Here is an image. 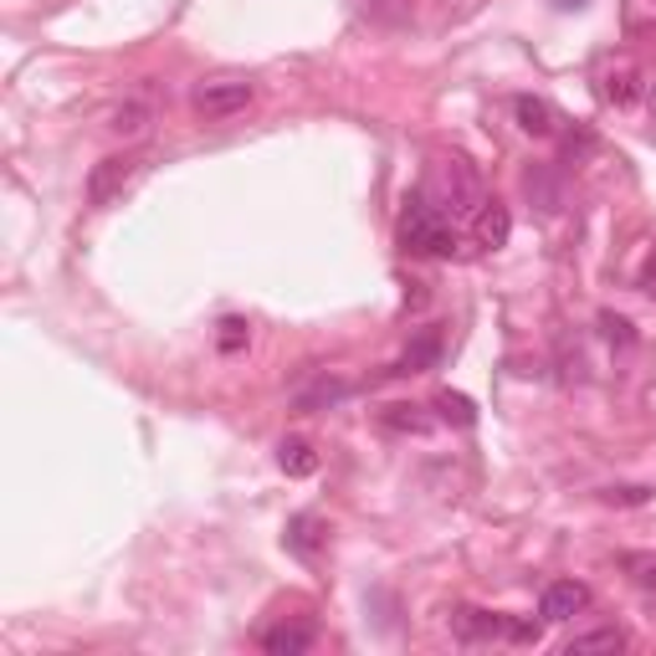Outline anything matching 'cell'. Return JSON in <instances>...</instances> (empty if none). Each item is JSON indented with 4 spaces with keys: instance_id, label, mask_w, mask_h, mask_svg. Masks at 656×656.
<instances>
[{
    "instance_id": "obj_1",
    "label": "cell",
    "mask_w": 656,
    "mask_h": 656,
    "mask_svg": "<svg viewBox=\"0 0 656 656\" xmlns=\"http://www.w3.org/2000/svg\"><path fill=\"white\" fill-rule=\"evenodd\" d=\"M400 247L421 251V257H452L456 251V220L426 190H416L400 211Z\"/></svg>"
},
{
    "instance_id": "obj_2",
    "label": "cell",
    "mask_w": 656,
    "mask_h": 656,
    "mask_svg": "<svg viewBox=\"0 0 656 656\" xmlns=\"http://www.w3.org/2000/svg\"><path fill=\"white\" fill-rule=\"evenodd\" d=\"M426 195L452 220L462 216V211H477V205H483V185H477V170H472L467 159H441L437 185H426Z\"/></svg>"
},
{
    "instance_id": "obj_3",
    "label": "cell",
    "mask_w": 656,
    "mask_h": 656,
    "mask_svg": "<svg viewBox=\"0 0 656 656\" xmlns=\"http://www.w3.org/2000/svg\"><path fill=\"white\" fill-rule=\"evenodd\" d=\"M144 174V155H109L98 159L93 174H88V201L93 205H113L118 195H124L134 180Z\"/></svg>"
},
{
    "instance_id": "obj_4",
    "label": "cell",
    "mask_w": 656,
    "mask_h": 656,
    "mask_svg": "<svg viewBox=\"0 0 656 656\" xmlns=\"http://www.w3.org/2000/svg\"><path fill=\"white\" fill-rule=\"evenodd\" d=\"M195 113L201 118H231V113H241L251 103V82H205V88H195Z\"/></svg>"
},
{
    "instance_id": "obj_5",
    "label": "cell",
    "mask_w": 656,
    "mask_h": 656,
    "mask_svg": "<svg viewBox=\"0 0 656 656\" xmlns=\"http://www.w3.org/2000/svg\"><path fill=\"white\" fill-rule=\"evenodd\" d=\"M590 610V590L579 579H554L544 590V621H575Z\"/></svg>"
},
{
    "instance_id": "obj_6",
    "label": "cell",
    "mask_w": 656,
    "mask_h": 656,
    "mask_svg": "<svg viewBox=\"0 0 656 656\" xmlns=\"http://www.w3.org/2000/svg\"><path fill=\"white\" fill-rule=\"evenodd\" d=\"M472 236H477V247H487V251L508 247V236H513V216H508V205H502V201H483V205H477V216H472Z\"/></svg>"
},
{
    "instance_id": "obj_7",
    "label": "cell",
    "mask_w": 656,
    "mask_h": 656,
    "mask_svg": "<svg viewBox=\"0 0 656 656\" xmlns=\"http://www.w3.org/2000/svg\"><path fill=\"white\" fill-rule=\"evenodd\" d=\"M600 98L615 103V109H631L641 98V72L631 63H610L606 72H600Z\"/></svg>"
},
{
    "instance_id": "obj_8",
    "label": "cell",
    "mask_w": 656,
    "mask_h": 656,
    "mask_svg": "<svg viewBox=\"0 0 656 656\" xmlns=\"http://www.w3.org/2000/svg\"><path fill=\"white\" fill-rule=\"evenodd\" d=\"M313 646V625H303V621H282V625H272L262 636V652L267 656H303Z\"/></svg>"
},
{
    "instance_id": "obj_9",
    "label": "cell",
    "mask_w": 656,
    "mask_h": 656,
    "mask_svg": "<svg viewBox=\"0 0 656 656\" xmlns=\"http://www.w3.org/2000/svg\"><path fill=\"white\" fill-rule=\"evenodd\" d=\"M456 636L462 641H493V636H508V615H487V610H456L452 615Z\"/></svg>"
},
{
    "instance_id": "obj_10",
    "label": "cell",
    "mask_w": 656,
    "mask_h": 656,
    "mask_svg": "<svg viewBox=\"0 0 656 656\" xmlns=\"http://www.w3.org/2000/svg\"><path fill=\"white\" fill-rule=\"evenodd\" d=\"M513 118H518L523 134H533V139H548V134H554V109H548L544 98H533V93L513 98Z\"/></svg>"
},
{
    "instance_id": "obj_11",
    "label": "cell",
    "mask_w": 656,
    "mask_h": 656,
    "mask_svg": "<svg viewBox=\"0 0 656 656\" xmlns=\"http://www.w3.org/2000/svg\"><path fill=\"white\" fill-rule=\"evenodd\" d=\"M344 395H349V380H328V375H318V380L308 385V391H297L293 406L303 410V416H313V410L333 406V400H344Z\"/></svg>"
},
{
    "instance_id": "obj_12",
    "label": "cell",
    "mask_w": 656,
    "mask_h": 656,
    "mask_svg": "<svg viewBox=\"0 0 656 656\" xmlns=\"http://www.w3.org/2000/svg\"><path fill=\"white\" fill-rule=\"evenodd\" d=\"M324 533L328 529L313 513H297L293 523H287V548H293V554H303V559H313V554L324 548Z\"/></svg>"
},
{
    "instance_id": "obj_13",
    "label": "cell",
    "mask_w": 656,
    "mask_h": 656,
    "mask_svg": "<svg viewBox=\"0 0 656 656\" xmlns=\"http://www.w3.org/2000/svg\"><path fill=\"white\" fill-rule=\"evenodd\" d=\"M278 462H282L287 477H313V472H318V452H313L308 441H297V437L278 446Z\"/></svg>"
},
{
    "instance_id": "obj_14",
    "label": "cell",
    "mask_w": 656,
    "mask_h": 656,
    "mask_svg": "<svg viewBox=\"0 0 656 656\" xmlns=\"http://www.w3.org/2000/svg\"><path fill=\"white\" fill-rule=\"evenodd\" d=\"M109 128L118 134V139H139L144 128H149V103H139V98H134V103H118L113 118H109Z\"/></svg>"
},
{
    "instance_id": "obj_15",
    "label": "cell",
    "mask_w": 656,
    "mask_h": 656,
    "mask_svg": "<svg viewBox=\"0 0 656 656\" xmlns=\"http://www.w3.org/2000/svg\"><path fill=\"white\" fill-rule=\"evenodd\" d=\"M625 636L615 631V625H600V631H579V636L564 641V652L575 656V652H621Z\"/></svg>"
},
{
    "instance_id": "obj_16",
    "label": "cell",
    "mask_w": 656,
    "mask_h": 656,
    "mask_svg": "<svg viewBox=\"0 0 656 656\" xmlns=\"http://www.w3.org/2000/svg\"><path fill=\"white\" fill-rule=\"evenodd\" d=\"M437 354H441V339H437V333H426V339H421L416 349H406V360L395 364L391 375H421V370H426L431 360H437Z\"/></svg>"
},
{
    "instance_id": "obj_17",
    "label": "cell",
    "mask_w": 656,
    "mask_h": 656,
    "mask_svg": "<svg viewBox=\"0 0 656 656\" xmlns=\"http://www.w3.org/2000/svg\"><path fill=\"white\" fill-rule=\"evenodd\" d=\"M247 339H251L247 318H220V333H216L220 354H241V349H247Z\"/></svg>"
},
{
    "instance_id": "obj_18",
    "label": "cell",
    "mask_w": 656,
    "mask_h": 656,
    "mask_svg": "<svg viewBox=\"0 0 656 656\" xmlns=\"http://www.w3.org/2000/svg\"><path fill=\"white\" fill-rule=\"evenodd\" d=\"M625 569H631V579H636V590L656 595V554H625Z\"/></svg>"
},
{
    "instance_id": "obj_19",
    "label": "cell",
    "mask_w": 656,
    "mask_h": 656,
    "mask_svg": "<svg viewBox=\"0 0 656 656\" xmlns=\"http://www.w3.org/2000/svg\"><path fill=\"white\" fill-rule=\"evenodd\" d=\"M437 410L446 416V421H456V426H472V421H477V410H472L467 395H452V391L437 395Z\"/></svg>"
},
{
    "instance_id": "obj_20",
    "label": "cell",
    "mask_w": 656,
    "mask_h": 656,
    "mask_svg": "<svg viewBox=\"0 0 656 656\" xmlns=\"http://www.w3.org/2000/svg\"><path fill=\"white\" fill-rule=\"evenodd\" d=\"M385 426H391V431H416V437L431 431V421L416 416V406H391V410H385Z\"/></svg>"
},
{
    "instance_id": "obj_21",
    "label": "cell",
    "mask_w": 656,
    "mask_h": 656,
    "mask_svg": "<svg viewBox=\"0 0 656 656\" xmlns=\"http://www.w3.org/2000/svg\"><path fill=\"white\" fill-rule=\"evenodd\" d=\"M600 328H606L610 339H621V344H631V324H625V318H610V313H606V318H600Z\"/></svg>"
},
{
    "instance_id": "obj_22",
    "label": "cell",
    "mask_w": 656,
    "mask_h": 656,
    "mask_svg": "<svg viewBox=\"0 0 656 656\" xmlns=\"http://www.w3.org/2000/svg\"><path fill=\"white\" fill-rule=\"evenodd\" d=\"M610 502H646V487H621V493H606Z\"/></svg>"
},
{
    "instance_id": "obj_23",
    "label": "cell",
    "mask_w": 656,
    "mask_h": 656,
    "mask_svg": "<svg viewBox=\"0 0 656 656\" xmlns=\"http://www.w3.org/2000/svg\"><path fill=\"white\" fill-rule=\"evenodd\" d=\"M559 5H564V11H575V5H585V0H559Z\"/></svg>"
}]
</instances>
